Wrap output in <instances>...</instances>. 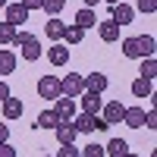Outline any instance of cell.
Returning <instances> with one entry per match:
<instances>
[{
    "label": "cell",
    "mask_w": 157,
    "mask_h": 157,
    "mask_svg": "<svg viewBox=\"0 0 157 157\" xmlns=\"http://www.w3.org/2000/svg\"><path fill=\"white\" fill-rule=\"evenodd\" d=\"M123 123L132 126V129H141V126H145V110H141V107H126Z\"/></svg>",
    "instance_id": "cell-13"
},
{
    "label": "cell",
    "mask_w": 157,
    "mask_h": 157,
    "mask_svg": "<svg viewBox=\"0 0 157 157\" xmlns=\"http://www.w3.org/2000/svg\"><path fill=\"white\" fill-rule=\"evenodd\" d=\"M85 91V82H82V75L78 72H69V75H63L60 78V94H66V98H78Z\"/></svg>",
    "instance_id": "cell-2"
},
{
    "label": "cell",
    "mask_w": 157,
    "mask_h": 157,
    "mask_svg": "<svg viewBox=\"0 0 157 157\" xmlns=\"http://www.w3.org/2000/svg\"><path fill=\"white\" fill-rule=\"evenodd\" d=\"M3 116H6V120H19V116H22V101H16V98H6L3 101Z\"/></svg>",
    "instance_id": "cell-19"
},
{
    "label": "cell",
    "mask_w": 157,
    "mask_h": 157,
    "mask_svg": "<svg viewBox=\"0 0 157 157\" xmlns=\"http://www.w3.org/2000/svg\"><path fill=\"white\" fill-rule=\"evenodd\" d=\"M132 94L135 98H151L154 94V85H151V78H135V82H132Z\"/></svg>",
    "instance_id": "cell-18"
},
{
    "label": "cell",
    "mask_w": 157,
    "mask_h": 157,
    "mask_svg": "<svg viewBox=\"0 0 157 157\" xmlns=\"http://www.w3.org/2000/svg\"><path fill=\"white\" fill-rule=\"evenodd\" d=\"M104 154H110V157H126L129 154V145L123 138H110V145L104 148Z\"/></svg>",
    "instance_id": "cell-20"
},
{
    "label": "cell",
    "mask_w": 157,
    "mask_h": 157,
    "mask_svg": "<svg viewBox=\"0 0 157 157\" xmlns=\"http://www.w3.org/2000/svg\"><path fill=\"white\" fill-rule=\"evenodd\" d=\"M3 6H6V0H0V10H3Z\"/></svg>",
    "instance_id": "cell-38"
},
{
    "label": "cell",
    "mask_w": 157,
    "mask_h": 157,
    "mask_svg": "<svg viewBox=\"0 0 157 157\" xmlns=\"http://www.w3.org/2000/svg\"><path fill=\"white\" fill-rule=\"evenodd\" d=\"M16 69V54L13 50H0V75H10Z\"/></svg>",
    "instance_id": "cell-21"
},
{
    "label": "cell",
    "mask_w": 157,
    "mask_h": 157,
    "mask_svg": "<svg viewBox=\"0 0 157 157\" xmlns=\"http://www.w3.org/2000/svg\"><path fill=\"white\" fill-rule=\"evenodd\" d=\"M145 126H148V129L157 126V110H148V113H145Z\"/></svg>",
    "instance_id": "cell-31"
},
{
    "label": "cell",
    "mask_w": 157,
    "mask_h": 157,
    "mask_svg": "<svg viewBox=\"0 0 157 157\" xmlns=\"http://www.w3.org/2000/svg\"><path fill=\"white\" fill-rule=\"evenodd\" d=\"M72 126H75V132H104V129H110L101 116H91V113H82Z\"/></svg>",
    "instance_id": "cell-3"
},
{
    "label": "cell",
    "mask_w": 157,
    "mask_h": 157,
    "mask_svg": "<svg viewBox=\"0 0 157 157\" xmlns=\"http://www.w3.org/2000/svg\"><path fill=\"white\" fill-rule=\"evenodd\" d=\"M13 44L19 47V54H22L25 60H38V57H41V41H38L32 32H19V29H16V35H13Z\"/></svg>",
    "instance_id": "cell-1"
},
{
    "label": "cell",
    "mask_w": 157,
    "mask_h": 157,
    "mask_svg": "<svg viewBox=\"0 0 157 157\" xmlns=\"http://www.w3.org/2000/svg\"><path fill=\"white\" fill-rule=\"evenodd\" d=\"M110 19H113L116 25H120V29H123V25H132V19H135V10L129 6V3H116V6H110Z\"/></svg>",
    "instance_id": "cell-6"
},
{
    "label": "cell",
    "mask_w": 157,
    "mask_h": 157,
    "mask_svg": "<svg viewBox=\"0 0 157 157\" xmlns=\"http://www.w3.org/2000/svg\"><path fill=\"white\" fill-rule=\"evenodd\" d=\"M63 32H66V22H60L57 16L50 19L47 25H44V35L50 38V41H60V38H63Z\"/></svg>",
    "instance_id": "cell-17"
},
{
    "label": "cell",
    "mask_w": 157,
    "mask_h": 157,
    "mask_svg": "<svg viewBox=\"0 0 157 157\" xmlns=\"http://www.w3.org/2000/svg\"><path fill=\"white\" fill-rule=\"evenodd\" d=\"M98 35H101V41H116L120 38V25H116L113 19H107V22H98Z\"/></svg>",
    "instance_id": "cell-12"
},
{
    "label": "cell",
    "mask_w": 157,
    "mask_h": 157,
    "mask_svg": "<svg viewBox=\"0 0 157 157\" xmlns=\"http://www.w3.org/2000/svg\"><path fill=\"white\" fill-rule=\"evenodd\" d=\"M47 60L54 63V66H66V60H69V47L66 44H54L47 50Z\"/></svg>",
    "instance_id": "cell-15"
},
{
    "label": "cell",
    "mask_w": 157,
    "mask_h": 157,
    "mask_svg": "<svg viewBox=\"0 0 157 157\" xmlns=\"http://www.w3.org/2000/svg\"><path fill=\"white\" fill-rule=\"evenodd\" d=\"M38 94L44 101H57L60 98V78L57 75H44L41 82H38Z\"/></svg>",
    "instance_id": "cell-4"
},
{
    "label": "cell",
    "mask_w": 157,
    "mask_h": 157,
    "mask_svg": "<svg viewBox=\"0 0 157 157\" xmlns=\"http://www.w3.org/2000/svg\"><path fill=\"white\" fill-rule=\"evenodd\" d=\"M138 13H157V0H138Z\"/></svg>",
    "instance_id": "cell-30"
},
{
    "label": "cell",
    "mask_w": 157,
    "mask_h": 157,
    "mask_svg": "<svg viewBox=\"0 0 157 157\" xmlns=\"http://www.w3.org/2000/svg\"><path fill=\"white\" fill-rule=\"evenodd\" d=\"M82 82H85V91H94V94H104V91H107V75L104 72L82 75Z\"/></svg>",
    "instance_id": "cell-8"
},
{
    "label": "cell",
    "mask_w": 157,
    "mask_h": 157,
    "mask_svg": "<svg viewBox=\"0 0 157 157\" xmlns=\"http://www.w3.org/2000/svg\"><path fill=\"white\" fill-rule=\"evenodd\" d=\"M82 38H85V32L78 29V25H66V32H63V41L66 44H78Z\"/></svg>",
    "instance_id": "cell-23"
},
{
    "label": "cell",
    "mask_w": 157,
    "mask_h": 157,
    "mask_svg": "<svg viewBox=\"0 0 157 157\" xmlns=\"http://www.w3.org/2000/svg\"><path fill=\"white\" fill-rule=\"evenodd\" d=\"M157 75V60L154 57H141V78H154Z\"/></svg>",
    "instance_id": "cell-24"
},
{
    "label": "cell",
    "mask_w": 157,
    "mask_h": 157,
    "mask_svg": "<svg viewBox=\"0 0 157 157\" xmlns=\"http://www.w3.org/2000/svg\"><path fill=\"white\" fill-rule=\"evenodd\" d=\"M6 22L10 25H25L29 22V10L22 3H6Z\"/></svg>",
    "instance_id": "cell-10"
},
{
    "label": "cell",
    "mask_w": 157,
    "mask_h": 157,
    "mask_svg": "<svg viewBox=\"0 0 157 157\" xmlns=\"http://www.w3.org/2000/svg\"><path fill=\"white\" fill-rule=\"evenodd\" d=\"M82 3H85V6H88V10H94V6H98V3H101V0H82Z\"/></svg>",
    "instance_id": "cell-36"
},
{
    "label": "cell",
    "mask_w": 157,
    "mask_h": 157,
    "mask_svg": "<svg viewBox=\"0 0 157 157\" xmlns=\"http://www.w3.org/2000/svg\"><path fill=\"white\" fill-rule=\"evenodd\" d=\"M54 110H57V116H60V123H69L72 116H75V98H66V94H60Z\"/></svg>",
    "instance_id": "cell-7"
},
{
    "label": "cell",
    "mask_w": 157,
    "mask_h": 157,
    "mask_svg": "<svg viewBox=\"0 0 157 157\" xmlns=\"http://www.w3.org/2000/svg\"><path fill=\"white\" fill-rule=\"evenodd\" d=\"M63 6H66V0H41V10L50 13V16H60Z\"/></svg>",
    "instance_id": "cell-25"
},
{
    "label": "cell",
    "mask_w": 157,
    "mask_h": 157,
    "mask_svg": "<svg viewBox=\"0 0 157 157\" xmlns=\"http://www.w3.org/2000/svg\"><path fill=\"white\" fill-rule=\"evenodd\" d=\"M138 44H141V54H145V57H154V44H157V41H154L151 35H141Z\"/></svg>",
    "instance_id": "cell-27"
},
{
    "label": "cell",
    "mask_w": 157,
    "mask_h": 157,
    "mask_svg": "<svg viewBox=\"0 0 157 157\" xmlns=\"http://www.w3.org/2000/svg\"><path fill=\"white\" fill-rule=\"evenodd\" d=\"M57 157H82V151H78L75 145H60V154Z\"/></svg>",
    "instance_id": "cell-29"
},
{
    "label": "cell",
    "mask_w": 157,
    "mask_h": 157,
    "mask_svg": "<svg viewBox=\"0 0 157 157\" xmlns=\"http://www.w3.org/2000/svg\"><path fill=\"white\" fill-rule=\"evenodd\" d=\"M107 3H110V6H116V3H123V0H107Z\"/></svg>",
    "instance_id": "cell-37"
},
{
    "label": "cell",
    "mask_w": 157,
    "mask_h": 157,
    "mask_svg": "<svg viewBox=\"0 0 157 157\" xmlns=\"http://www.w3.org/2000/svg\"><path fill=\"white\" fill-rule=\"evenodd\" d=\"M3 141H10V126L0 123V145H3Z\"/></svg>",
    "instance_id": "cell-34"
},
{
    "label": "cell",
    "mask_w": 157,
    "mask_h": 157,
    "mask_svg": "<svg viewBox=\"0 0 157 157\" xmlns=\"http://www.w3.org/2000/svg\"><path fill=\"white\" fill-rule=\"evenodd\" d=\"M82 157H104V148H101V145H94V141H91L88 148H82Z\"/></svg>",
    "instance_id": "cell-28"
},
{
    "label": "cell",
    "mask_w": 157,
    "mask_h": 157,
    "mask_svg": "<svg viewBox=\"0 0 157 157\" xmlns=\"http://www.w3.org/2000/svg\"><path fill=\"white\" fill-rule=\"evenodd\" d=\"M126 157H138V154H126Z\"/></svg>",
    "instance_id": "cell-39"
},
{
    "label": "cell",
    "mask_w": 157,
    "mask_h": 157,
    "mask_svg": "<svg viewBox=\"0 0 157 157\" xmlns=\"http://www.w3.org/2000/svg\"><path fill=\"white\" fill-rule=\"evenodd\" d=\"M75 25H78V29H94V25H98V16H94V10H88V6H82V10H78L75 13Z\"/></svg>",
    "instance_id": "cell-14"
},
{
    "label": "cell",
    "mask_w": 157,
    "mask_h": 157,
    "mask_svg": "<svg viewBox=\"0 0 157 157\" xmlns=\"http://www.w3.org/2000/svg\"><path fill=\"white\" fill-rule=\"evenodd\" d=\"M0 157H16V151L10 148V141H3V145H0Z\"/></svg>",
    "instance_id": "cell-32"
},
{
    "label": "cell",
    "mask_w": 157,
    "mask_h": 157,
    "mask_svg": "<svg viewBox=\"0 0 157 157\" xmlns=\"http://www.w3.org/2000/svg\"><path fill=\"white\" fill-rule=\"evenodd\" d=\"M13 35H16V25L0 22V44H13Z\"/></svg>",
    "instance_id": "cell-26"
},
{
    "label": "cell",
    "mask_w": 157,
    "mask_h": 157,
    "mask_svg": "<svg viewBox=\"0 0 157 157\" xmlns=\"http://www.w3.org/2000/svg\"><path fill=\"white\" fill-rule=\"evenodd\" d=\"M101 120L104 123H107V126H116V123H123V113H126V107H123V104L120 101H110V104H104V107H101Z\"/></svg>",
    "instance_id": "cell-5"
},
{
    "label": "cell",
    "mask_w": 157,
    "mask_h": 157,
    "mask_svg": "<svg viewBox=\"0 0 157 157\" xmlns=\"http://www.w3.org/2000/svg\"><path fill=\"white\" fill-rule=\"evenodd\" d=\"M35 126H38V129H57V126H60L57 110H41V113H38V120H35Z\"/></svg>",
    "instance_id": "cell-16"
},
{
    "label": "cell",
    "mask_w": 157,
    "mask_h": 157,
    "mask_svg": "<svg viewBox=\"0 0 157 157\" xmlns=\"http://www.w3.org/2000/svg\"><path fill=\"white\" fill-rule=\"evenodd\" d=\"M82 110L85 113H91V116H98L101 113V107H104V101H101V94H94V91H82Z\"/></svg>",
    "instance_id": "cell-9"
},
{
    "label": "cell",
    "mask_w": 157,
    "mask_h": 157,
    "mask_svg": "<svg viewBox=\"0 0 157 157\" xmlns=\"http://www.w3.org/2000/svg\"><path fill=\"white\" fill-rule=\"evenodd\" d=\"M6 98H10V85H6V82H0V104H3Z\"/></svg>",
    "instance_id": "cell-35"
},
{
    "label": "cell",
    "mask_w": 157,
    "mask_h": 157,
    "mask_svg": "<svg viewBox=\"0 0 157 157\" xmlns=\"http://www.w3.org/2000/svg\"><path fill=\"white\" fill-rule=\"evenodd\" d=\"M25 10H41V0H19Z\"/></svg>",
    "instance_id": "cell-33"
},
{
    "label": "cell",
    "mask_w": 157,
    "mask_h": 157,
    "mask_svg": "<svg viewBox=\"0 0 157 157\" xmlns=\"http://www.w3.org/2000/svg\"><path fill=\"white\" fill-rule=\"evenodd\" d=\"M123 54H126V57H132V60H141V57H145V54H141L138 38H126V41H123Z\"/></svg>",
    "instance_id": "cell-22"
},
{
    "label": "cell",
    "mask_w": 157,
    "mask_h": 157,
    "mask_svg": "<svg viewBox=\"0 0 157 157\" xmlns=\"http://www.w3.org/2000/svg\"><path fill=\"white\" fill-rule=\"evenodd\" d=\"M54 132H57V141H60V145H75V135H78V132H75L72 120H69V123H60Z\"/></svg>",
    "instance_id": "cell-11"
}]
</instances>
